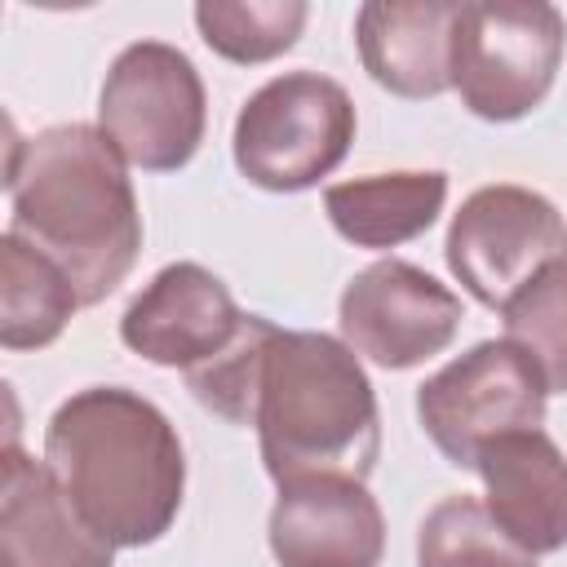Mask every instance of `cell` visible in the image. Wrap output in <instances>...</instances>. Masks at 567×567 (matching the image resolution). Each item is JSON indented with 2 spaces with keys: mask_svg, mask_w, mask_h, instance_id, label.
<instances>
[{
  "mask_svg": "<svg viewBox=\"0 0 567 567\" xmlns=\"http://www.w3.org/2000/svg\"><path fill=\"white\" fill-rule=\"evenodd\" d=\"M9 230L66 270L80 306L106 301L142 252V213L120 151L97 124H53L9 142Z\"/></svg>",
  "mask_w": 567,
  "mask_h": 567,
  "instance_id": "6da1fadb",
  "label": "cell"
},
{
  "mask_svg": "<svg viewBox=\"0 0 567 567\" xmlns=\"http://www.w3.org/2000/svg\"><path fill=\"white\" fill-rule=\"evenodd\" d=\"M44 465L115 549L155 545L186 492V452L173 421L124 385L75 390L44 425Z\"/></svg>",
  "mask_w": 567,
  "mask_h": 567,
  "instance_id": "7a4b0ae2",
  "label": "cell"
},
{
  "mask_svg": "<svg viewBox=\"0 0 567 567\" xmlns=\"http://www.w3.org/2000/svg\"><path fill=\"white\" fill-rule=\"evenodd\" d=\"M266 474L284 483L341 474L368 478L381 456V412L359 354L328 332L279 328L257 390Z\"/></svg>",
  "mask_w": 567,
  "mask_h": 567,
  "instance_id": "3957f363",
  "label": "cell"
},
{
  "mask_svg": "<svg viewBox=\"0 0 567 567\" xmlns=\"http://www.w3.org/2000/svg\"><path fill=\"white\" fill-rule=\"evenodd\" d=\"M567 22L545 0H465L452 22V89L487 124L532 115L563 66Z\"/></svg>",
  "mask_w": 567,
  "mask_h": 567,
  "instance_id": "277c9868",
  "label": "cell"
},
{
  "mask_svg": "<svg viewBox=\"0 0 567 567\" xmlns=\"http://www.w3.org/2000/svg\"><path fill=\"white\" fill-rule=\"evenodd\" d=\"M350 93L319 71H284L266 80L235 115V168L275 195L319 186L354 142Z\"/></svg>",
  "mask_w": 567,
  "mask_h": 567,
  "instance_id": "5b68a950",
  "label": "cell"
},
{
  "mask_svg": "<svg viewBox=\"0 0 567 567\" xmlns=\"http://www.w3.org/2000/svg\"><path fill=\"white\" fill-rule=\"evenodd\" d=\"M208 124V97L195 62L164 44H128L97 93V128L124 164L142 173H177L195 159Z\"/></svg>",
  "mask_w": 567,
  "mask_h": 567,
  "instance_id": "8992f818",
  "label": "cell"
},
{
  "mask_svg": "<svg viewBox=\"0 0 567 567\" xmlns=\"http://www.w3.org/2000/svg\"><path fill=\"white\" fill-rule=\"evenodd\" d=\"M545 381L532 359L501 341H478L416 385V421L447 465L474 470L478 452L514 430H540Z\"/></svg>",
  "mask_w": 567,
  "mask_h": 567,
  "instance_id": "52a82bcc",
  "label": "cell"
},
{
  "mask_svg": "<svg viewBox=\"0 0 567 567\" xmlns=\"http://www.w3.org/2000/svg\"><path fill=\"white\" fill-rule=\"evenodd\" d=\"M443 257L478 306L505 310L545 266L567 257V226L540 190L496 182L465 195L447 226Z\"/></svg>",
  "mask_w": 567,
  "mask_h": 567,
  "instance_id": "ba28073f",
  "label": "cell"
},
{
  "mask_svg": "<svg viewBox=\"0 0 567 567\" xmlns=\"http://www.w3.org/2000/svg\"><path fill=\"white\" fill-rule=\"evenodd\" d=\"M341 341L385 368L403 372L452 346L461 328V297L403 257H381L359 270L337 301Z\"/></svg>",
  "mask_w": 567,
  "mask_h": 567,
  "instance_id": "9c48e42d",
  "label": "cell"
},
{
  "mask_svg": "<svg viewBox=\"0 0 567 567\" xmlns=\"http://www.w3.org/2000/svg\"><path fill=\"white\" fill-rule=\"evenodd\" d=\"M248 315L235 306L230 288L199 261L164 266L124 310L120 341L155 368L195 372L235 346Z\"/></svg>",
  "mask_w": 567,
  "mask_h": 567,
  "instance_id": "30bf717a",
  "label": "cell"
},
{
  "mask_svg": "<svg viewBox=\"0 0 567 567\" xmlns=\"http://www.w3.org/2000/svg\"><path fill=\"white\" fill-rule=\"evenodd\" d=\"M266 532L279 567H381L385 554L377 496L341 474L284 483Z\"/></svg>",
  "mask_w": 567,
  "mask_h": 567,
  "instance_id": "8fae6325",
  "label": "cell"
},
{
  "mask_svg": "<svg viewBox=\"0 0 567 567\" xmlns=\"http://www.w3.org/2000/svg\"><path fill=\"white\" fill-rule=\"evenodd\" d=\"M0 554L4 567H115V545L89 527L53 470L13 439L0 478Z\"/></svg>",
  "mask_w": 567,
  "mask_h": 567,
  "instance_id": "7c38bea8",
  "label": "cell"
},
{
  "mask_svg": "<svg viewBox=\"0 0 567 567\" xmlns=\"http://www.w3.org/2000/svg\"><path fill=\"white\" fill-rule=\"evenodd\" d=\"M483 505L496 527L532 558L567 545V456L545 430H514L492 439L478 461Z\"/></svg>",
  "mask_w": 567,
  "mask_h": 567,
  "instance_id": "4fadbf2b",
  "label": "cell"
},
{
  "mask_svg": "<svg viewBox=\"0 0 567 567\" xmlns=\"http://www.w3.org/2000/svg\"><path fill=\"white\" fill-rule=\"evenodd\" d=\"M456 9V0H368L354 13V44L372 84L408 102L447 93Z\"/></svg>",
  "mask_w": 567,
  "mask_h": 567,
  "instance_id": "5bb4252c",
  "label": "cell"
},
{
  "mask_svg": "<svg viewBox=\"0 0 567 567\" xmlns=\"http://www.w3.org/2000/svg\"><path fill=\"white\" fill-rule=\"evenodd\" d=\"M447 204V173L439 168H399L337 182L323 190V213L332 230L354 248H399L425 235Z\"/></svg>",
  "mask_w": 567,
  "mask_h": 567,
  "instance_id": "9a60e30c",
  "label": "cell"
},
{
  "mask_svg": "<svg viewBox=\"0 0 567 567\" xmlns=\"http://www.w3.org/2000/svg\"><path fill=\"white\" fill-rule=\"evenodd\" d=\"M80 292L58 261L4 230L0 239V346L4 350H44L62 337L75 315Z\"/></svg>",
  "mask_w": 567,
  "mask_h": 567,
  "instance_id": "2e32d148",
  "label": "cell"
},
{
  "mask_svg": "<svg viewBox=\"0 0 567 567\" xmlns=\"http://www.w3.org/2000/svg\"><path fill=\"white\" fill-rule=\"evenodd\" d=\"M416 567H536L478 496H443L416 527Z\"/></svg>",
  "mask_w": 567,
  "mask_h": 567,
  "instance_id": "e0dca14e",
  "label": "cell"
},
{
  "mask_svg": "<svg viewBox=\"0 0 567 567\" xmlns=\"http://www.w3.org/2000/svg\"><path fill=\"white\" fill-rule=\"evenodd\" d=\"M306 18L310 9L301 0H199L195 4V27L204 44L235 66H257L288 53Z\"/></svg>",
  "mask_w": 567,
  "mask_h": 567,
  "instance_id": "ac0fdd59",
  "label": "cell"
},
{
  "mask_svg": "<svg viewBox=\"0 0 567 567\" xmlns=\"http://www.w3.org/2000/svg\"><path fill=\"white\" fill-rule=\"evenodd\" d=\"M505 341L540 372L549 394H567V257L545 266L505 310Z\"/></svg>",
  "mask_w": 567,
  "mask_h": 567,
  "instance_id": "d6986e66",
  "label": "cell"
},
{
  "mask_svg": "<svg viewBox=\"0 0 567 567\" xmlns=\"http://www.w3.org/2000/svg\"><path fill=\"white\" fill-rule=\"evenodd\" d=\"M275 323L261 315H248L244 332L235 337L230 350H221L213 363L186 372V390L217 412L230 425H252L257 421V390H261V368H266V350L275 341Z\"/></svg>",
  "mask_w": 567,
  "mask_h": 567,
  "instance_id": "ffe728a7",
  "label": "cell"
}]
</instances>
